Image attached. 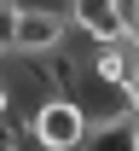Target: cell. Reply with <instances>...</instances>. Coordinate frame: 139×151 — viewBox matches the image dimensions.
I'll return each mask as SVG.
<instances>
[{
    "mask_svg": "<svg viewBox=\"0 0 139 151\" xmlns=\"http://www.w3.org/2000/svg\"><path fill=\"white\" fill-rule=\"evenodd\" d=\"M23 122H29L41 151H81L87 128H93L87 111H81V99H70V93H46L35 111H23Z\"/></svg>",
    "mask_w": 139,
    "mask_h": 151,
    "instance_id": "obj_1",
    "label": "cell"
},
{
    "mask_svg": "<svg viewBox=\"0 0 139 151\" xmlns=\"http://www.w3.org/2000/svg\"><path fill=\"white\" fill-rule=\"evenodd\" d=\"M70 35H76V29H70V18H64V6L29 0V6L18 12V52L12 58H46V52H58Z\"/></svg>",
    "mask_w": 139,
    "mask_h": 151,
    "instance_id": "obj_2",
    "label": "cell"
},
{
    "mask_svg": "<svg viewBox=\"0 0 139 151\" xmlns=\"http://www.w3.org/2000/svg\"><path fill=\"white\" fill-rule=\"evenodd\" d=\"M64 18L81 41H122V0H64Z\"/></svg>",
    "mask_w": 139,
    "mask_h": 151,
    "instance_id": "obj_3",
    "label": "cell"
},
{
    "mask_svg": "<svg viewBox=\"0 0 139 151\" xmlns=\"http://www.w3.org/2000/svg\"><path fill=\"white\" fill-rule=\"evenodd\" d=\"M81 151H139V116H116V122L87 128V145Z\"/></svg>",
    "mask_w": 139,
    "mask_h": 151,
    "instance_id": "obj_5",
    "label": "cell"
},
{
    "mask_svg": "<svg viewBox=\"0 0 139 151\" xmlns=\"http://www.w3.org/2000/svg\"><path fill=\"white\" fill-rule=\"evenodd\" d=\"M6 116H18V99H12V81L0 76V122H6Z\"/></svg>",
    "mask_w": 139,
    "mask_h": 151,
    "instance_id": "obj_7",
    "label": "cell"
},
{
    "mask_svg": "<svg viewBox=\"0 0 139 151\" xmlns=\"http://www.w3.org/2000/svg\"><path fill=\"white\" fill-rule=\"evenodd\" d=\"M139 52L128 41H87V81L93 87H128Z\"/></svg>",
    "mask_w": 139,
    "mask_h": 151,
    "instance_id": "obj_4",
    "label": "cell"
},
{
    "mask_svg": "<svg viewBox=\"0 0 139 151\" xmlns=\"http://www.w3.org/2000/svg\"><path fill=\"white\" fill-rule=\"evenodd\" d=\"M18 12H23V0H0V58L18 52Z\"/></svg>",
    "mask_w": 139,
    "mask_h": 151,
    "instance_id": "obj_6",
    "label": "cell"
}]
</instances>
